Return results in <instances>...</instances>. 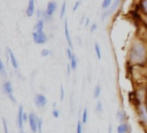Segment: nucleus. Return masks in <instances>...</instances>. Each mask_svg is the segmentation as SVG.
Masks as SVG:
<instances>
[{"instance_id": "obj_1", "label": "nucleus", "mask_w": 147, "mask_h": 133, "mask_svg": "<svg viewBox=\"0 0 147 133\" xmlns=\"http://www.w3.org/2000/svg\"><path fill=\"white\" fill-rule=\"evenodd\" d=\"M146 51L145 46L140 42H136L132 46L130 49V53H129L130 61L134 63L143 62L146 59Z\"/></svg>"}, {"instance_id": "obj_2", "label": "nucleus", "mask_w": 147, "mask_h": 133, "mask_svg": "<svg viewBox=\"0 0 147 133\" xmlns=\"http://www.w3.org/2000/svg\"><path fill=\"white\" fill-rule=\"evenodd\" d=\"M28 122H29V125H30V129H31L32 132H38V122H39V119L37 118V116L34 113H30L28 115Z\"/></svg>"}, {"instance_id": "obj_3", "label": "nucleus", "mask_w": 147, "mask_h": 133, "mask_svg": "<svg viewBox=\"0 0 147 133\" xmlns=\"http://www.w3.org/2000/svg\"><path fill=\"white\" fill-rule=\"evenodd\" d=\"M32 35H33L34 42L36 44H44L47 41V37L45 35L44 31L43 32H36V31L33 32Z\"/></svg>"}, {"instance_id": "obj_4", "label": "nucleus", "mask_w": 147, "mask_h": 133, "mask_svg": "<svg viewBox=\"0 0 147 133\" xmlns=\"http://www.w3.org/2000/svg\"><path fill=\"white\" fill-rule=\"evenodd\" d=\"M3 90L5 91V93H6L7 95L9 96V100H10L12 102L16 103V98L14 97V95L12 94V93H13V88H12V85H11V83H10L9 81H5V82L3 83Z\"/></svg>"}, {"instance_id": "obj_5", "label": "nucleus", "mask_w": 147, "mask_h": 133, "mask_svg": "<svg viewBox=\"0 0 147 133\" xmlns=\"http://www.w3.org/2000/svg\"><path fill=\"white\" fill-rule=\"evenodd\" d=\"M34 101L38 107H44L47 103V100L43 94H37L34 98Z\"/></svg>"}, {"instance_id": "obj_6", "label": "nucleus", "mask_w": 147, "mask_h": 133, "mask_svg": "<svg viewBox=\"0 0 147 133\" xmlns=\"http://www.w3.org/2000/svg\"><path fill=\"white\" fill-rule=\"evenodd\" d=\"M23 114H24L23 106H20L19 109H18V114H17V125H18L19 129H21L22 131L23 129V122H24L23 121Z\"/></svg>"}, {"instance_id": "obj_7", "label": "nucleus", "mask_w": 147, "mask_h": 133, "mask_svg": "<svg viewBox=\"0 0 147 133\" xmlns=\"http://www.w3.org/2000/svg\"><path fill=\"white\" fill-rule=\"evenodd\" d=\"M120 2H121V0H115V1L114 2V3L112 4L111 8H110L109 10H108L105 13H103V14H102V21H103L107 16H109V15H111V14H112V13L116 10V8L118 7V5H119Z\"/></svg>"}, {"instance_id": "obj_8", "label": "nucleus", "mask_w": 147, "mask_h": 133, "mask_svg": "<svg viewBox=\"0 0 147 133\" xmlns=\"http://www.w3.org/2000/svg\"><path fill=\"white\" fill-rule=\"evenodd\" d=\"M57 10V3L53 1H51L48 3L47 4V10H46V14L50 17L53 16V12Z\"/></svg>"}, {"instance_id": "obj_9", "label": "nucleus", "mask_w": 147, "mask_h": 133, "mask_svg": "<svg viewBox=\"0 0 147 133\" xmlns=\"http://www.w3.org/2000/svg\"><path fill=\"white\" fill-rule=\"evenodd\" d=\"M34 13V0H28V8L26 10V14L28 17H31Z\"/></svg>"}, {"instance_id": "obj_10", "label": "nucleus", "mask_w": 147, "mask_h": 133, "mask_svg": "<svg viewBox=\"0 0 147 133\" xmlns=\"http://www.w3.org/2000/svg\"><path fill=\"white\" fill-rule=\"evenodd\" d=\"M65 38H66V41L70 46L71 48H73V45H72V42H71V35H70V33H69V29H68V23H67V20L65 21Z\"/></svg>"}, {"instance_id": "obj_11", "label": "nucleus", "mask_w": 147, "mask_h": 133, "mask_svg": "<svg viewBox=\"0 0 147 133\" xmlns=\"http://www.w3.org/2000/svg\"><path fill=\"white\" fill-rule=\"evenodd\" d=\"M8 54H9V59H10V61H11L12 66L14 67L15 69H17V68H18V62L16 61V56L14 55V53L11 51L10 48H8Z\"/></svg>"}, {"instance_id": "obj_12", "label": "nucleus", "mask_w": 147, "mask_h": 133, "mask_svg": "<svg viewBox=\"0 0 147 133\" xmlns=\"http://www.w3.org/2000/svg\"><path fill=\"white\" fill-rule=\"evenodd\" d=\"M128 131H129V126L126 123H122L117 127V133H127Z\"/></svg>"}, {"instance_id": "obj_13", "label": "nucleus", "mask_w": 147, "mask_h": 133, "mask_svg": "<svg viewBox=\"0 0 147 133\" xmlns=\"http://www.w3.org/2000/svg\"><path fill=\"white\" fill-rule=\"evenodd\" d=\"M43 28H44V22L43 20H39L34 27L36 32H43Z\"/></svg>"}, {"instance_id": "obj_14", "label": "nucleus", "mask_w": 147, "mask_h": 133, "mask_svg": "<svg viewBox=\"0 0 147 133\" xmlns=\"http://www.w3.org/2000/svg\"><path fill=\"white\" fill-rule=\"evenodd\" d=\"M140 117L144 122L147 123V112L146 110V107H144V106H142L140 108Z\"/></svg>"}, {"instance_id": "obj_15", "label": "nucleus", "mask_w": 147, "mask_h": 133, "mask_svg": "<svg viewBox=\"0 0 147 133\" xmlns=\"http://www.w3.org/2000/svg\"><path fill=\"white\" fill-rule=\"evenodd\" d=\"M95 51H96V56L99 60L102 59V52H101V48L99 46L98 43H95Z\"/></svg>"}, {"instance_id": "obj_16", "label": "nucleus", "mask_w": 147, "mask_h": 133, "mask_svg": "<svg viewBox=\"0 0 147 133\" xmlns=\"http://www.w3.org/2000/svg\"><path fill=\"white\" fill-rule=\"evenodd\" d=\"M71 69L72 70H75L77 68V66H78V61H77V57L75 55H73L71 60Z\"/></svg>"}, {"instance_id": "obj_17", "label": "nucleus", "mask_w": 147, "mask_h": 133, "mask_svg": "<svg viewBox=\"0 0 147 133\" xmlns=\"http://www.w3.org/2000/svg\"><path fill=\"white\" fill-rule=\"evenodd\" d=\"M140 7H141L142 11L144 12V14L147 16V0H141Z\"/></svg>"}, {"instance_id": "obj_18", "label": "nucleus", "mask_w": 147, "mask_h": 133, "mask_svg": "<svg viewBox=\"0 0 147 133\" xmlns=\"http://www.w3.org/2000/svg\"><path fill=\"white\" fill-rule=\"evenodd\" d=\"M87 120H88V110L87 108H85L83 112V115H82V121H83V124H86L87 123Z\"/></svg>"}, {"instance_id": "obj_19", "label": "nucleus", "mask_w": 147, "mask_h": 133, "mask_svg": "<svg viewBox=\"0 0 147 133\" xmlns=\"http://www.w3.org/2000/svg\"><path fill=\"white\" fill-rule=\"evenodd\" d=\"M65 9H66V1H64L63 4H62V7H61V10H60V16H59V18L62 19L65 16Z\"/></svg>"}, {"instance_id": "obj_20", "label": "nucleus", "mask_w": 147, "mask_h": 133, "mask_svg": "<svg viewBox=\"0 0 147 133\" xmlns=\"http://www.w3.org/2000/svg\"><path fill=\"white\" fill-rule=\"evenodd\" d=\"M100 94H101V87L99 85H97L94 89V98L97 99L100 96Z\"/></svg>"}, {"instance_id": "obj_21", "label": "nucleus", "mask_w": 147, "mask_h": 133, "mask_svg": "<svg viewBox=\"0 0 147 133\" xmlns=\"http://www.w3.org/2000/svg\"><path fill=\"white\" fill-rule=\"evenodd\" d=\"M111 3H112V0H103L102 3V7L103 9H107L109 8V6H110Z\"/></svg>"}, {"instance_id": "obj_22", "label": "nucleus", "mask_w": 147, "mask_h": 133, "mask_svg": "<svg viewBox=\"0 0 147 133\" xmlns=\"http://www.w3.org/2000/svg\"><path fill=\"white\" fill-rule=\"evenodd\" d=\"M0 74H1L3 76H5V75H6L5 68H4V66H3V63L2 61H0Z\"/></svg>"}, {"instance_id": "obj_23", "label": "nucleus", "mask_w": 147, "mask_h": 133, "mask_svg": "<svg viewBox=\"0 0 147 133\" xmlns=\"http://www.w3.org/2000/svg\"><path fill=\"white\" fill-rule=\"evenodd\" d=\"M77 133H83V125H82V122L78 121V125H77Z\"/></svg>"}, {"instance_id": "obj_24", "label": "nucleus", "mask_w": 147, "mask_h": 133, "mask_svg": "<svg viewBox=\"0 0 147 133\" xmlns=\"http://www.w3.org/2000/svg\"><path fill=\"white\" fill-rule=\"evenodd\" d=\"M2 122H3V132H4V133H9V132H8L7 122H6V120L3 118H2Z\"/></svg>"}, {"instance_id": "obj_25", "label": "nucleus", "mask_w": 147, "mask_h": 133, "mask_svg": "<svg viewBox=\"0 0 147 133\" xmlns=\"http://www.w3.org/2000/svg\"><path fill=\"white\" fill-rule=\"evenodd\" d=\"M50 54H51V52L48 49H42L41 50V53H40V55H41L42 57H46V56L49 55Z\"/></svg>"}, {"instance_id": "obj_26", "label": "nucleus", "mask_w": 147, "mask_h": 133, "mask_svg": "<svg viewBox=\"0 0 147 133\" xmlns=\"http://www.w3.org/2000/svg\"><path fill=\"white\" fill-rule=\"evenodd\" d=\"M96 113H102V103H101V102H98V103L96 104Z\"/></svg>"}, {"instance_id": "obj_27", "label": "nucleus", "mask_w": 147, "mask_h": 133, "mask_svg": "<svg viewBox=\"0 0 147 133\" xmlns=\"http://www.w3.org/2000/svg\"><path fill=\"white\" fill-rule=\"evenodd\" d=\"M65 99V90H64V87L61 86L60 87V101H63Z\"/></svg>"}, {"instance_id": "obj_28", "label": "nucleus", "mask_w": 147, "mask_h": 133, "mask_svg": "<svg viewBox=\"0 0 147 133\" xmlns=\"http://www.w3.org/2000/svg\"><path fill=\"white\" fill-rule=\"evenodd\" d=\"M38 133H42V120L39 119L38 122Z\"/></svg>"}, {"instance_id": "obj_29", "label": "nucleus", "mask_w": 147, "mask_h": 133, "mask_svg": "<svg viewBox=\"0 0 147 133\" xmlns=\"http://www.w3.org/2000/svg\"><path fill=\"white\" fill-rule=\"evenodd\" d=\"M117 118L119 119V120L120 121H123L124 120V115H123V113H121V112H118L117 113Z\"/></svg>"}, {"instance_id": "obj_30", "label": "nucleus", "mask_w": 147, "mask_h": 133, "mask_svg": "<svg viewBox=\"0 0 147 133\" xmlns=\"http://www.w3.org/2000/svg\"><path fill=\"white\" fill-rule=\"evenodd\" d=\"M53 116L54 117V118H59V112L57 110V109H53Z\"/></svg>"}, {"instance_id": "obj_31", "label": "nucleus", "mask_w": 147, "mask_h": 133, "mask_svg": "<svg viewBox=\"0 0 147 133\" xmlns=\"http://www.w3.org/2000/svg\"><path fill=\"white\" fill-rule=\"evenodd\" d=\"M81 4V1L80 0H78L76 3H75V4H74V7H73V10H76L78 7H79V5Z\"/></svg>"}, {"instance_id": "obj_32", "label": "nucleus", "mask_w": 147, "mask_h": 133, "mask_svg": "<svg viewBox=\"0 0 147 133\" xmlns=\"http://www.w3.org/2000/svg\"><path fill=\"white\" fill-rule=\"evenodd\" d=\"M66 52H67V55H68V58H69L70 60H71V58H72V56H73V54L71 53V50L70 48H67Z\"/></svg>"}, {"instance_id": "obj_33", "label": "nucleus", "mask_w": 147, "mask_h": 133, "mask_svg": "<svg viewBox=\"0 0 147 133\" xmlns=\"http://www.w3.org/2000/svg\"><path fill=\"white\" fill-rule=\"evenodd\" d=\"M96 29H97V24L96 23H93L91 25V27H90V31L91 32H94L95 30H96Z\"/></svg>"}, {"instance_id": "obj_34", "label": "nucleus", "mask_w": 147, "mask_h": 133, "mask_svg": "<svg viewBox=\"0 0 147 133\" xmlns=\"http://www.w3.org/2000/svg\"><path fill=\"white\" fill-rule=\"evenodd\" d=\"M28 116L27 113H24L23 114V121L25 122V121H28Z\"/></svg>"}, {"instance_id": "obj_35", "label": "nucleus", "mask_w": 147, "mask_h": 133, "mask_svg": "<svg viewBox=\"0 0 147 133\" xmlns=\"http://www.w3.org/2000/svg\"><path fill=\"white\" fill-rule=\"evenodd\" d=\"M71 65H67V74H68V75L71 74Z\"/></svg>"}, {"instance_id": "obj_36", "label": "nucleus", "mask_w": 147, "mask_h": 133, "mask_svg": "<svg viewBox=\"0 0 147 133\" xmlns=\"http://www.w3.org/2000/svg\"><path fill=\"white\" fill-rule=\"evenodd\" d=\"M89 23H90V18H86V23H85V27H87L88 26V24H89Z\"/></svg>"}, {"instance_id": "obj_37", "label": "nucleus", "mask_w": 147, "mask_h": 133, "mask_svg": "<svg viewBox=\"0 0 147 133\" xmlns=\"http://www.w3.org/2000/svg\"><path fill=\"white\" fill-rule=\"evenodd\" d=\"M109 133H113V131H112V126L110 125L109 128Z\"/></svg>"}, {"instance_id": "obj_38", "label": "nucleus", "mask_w": 147, "mask_h": 133, "mask_svg": "<svg viewBox=\"0 0 147 133\" xmlns=\"http://www.w3.org/2000/svg\"><path fill=\"white\" fill-rule=\"evenodd\" d=\"M40 10H37V17H40Z\"/></svg>"}, {"instance_id": "obj_39", "label": "nucleus", "mask_w": 147, "mask_h": 133, "mask_svg": "<svg viewBox=\"0 0 147 133\" xmlns=\"http://www.w3.org/2000/svg\"><path fill=\"white\" fill-rule=\"evenodd\" d=\"M53 108L55 109V107H56V103H53Z\"/></svg>"}, {"instance_id": "obj_40", "label": "nucleus", "mask_w": 147, "mask_h": 133, "mask_svg": "<svg viewBox=\"0 0 147 133\" xmlns=\"http://www.w3.org/2000/svg\"><path fill=\"white\" fill-rule=\"evenodd\" d=\"M146 23H147V16H146Z\"/></svg>"}, {"instance_id": "obj_41", "label": "nucleus", "mask_w": 147, "mask_h": 133, "mask_svg": "<svg viewBox=\"0 0 147 133\" xmlns=\"http://www.w3.org/2000/svg\"><path fill=\"white\" fill-rule=\"evenodd\" d=\"M21 133H23V132H21Z\"/></svg>"}]
</instances>
